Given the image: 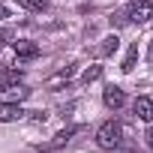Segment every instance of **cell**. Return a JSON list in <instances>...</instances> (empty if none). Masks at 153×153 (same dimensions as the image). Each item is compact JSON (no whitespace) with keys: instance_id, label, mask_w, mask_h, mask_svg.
I'll return each mask as SVG.
<instances>
[{"instance_id":"1","label":"cell","mask_w":153,"mask_h":153,"mask_svg":"<svg viewBox=\"0 0 153 153\" xmlns=\"http://www.w3.org/2000/svg\"><path fill=\"white\" fill-rule=\"evenodd\" d=\"M120 141H123V126H120L117 120H105V123L96 129V144H99V147L114 150V147H120Z\"/></svg>"},{"instance_id":"2","label":"cell","mask_w":153,"mask_h":153,"mask_svg":"<svg viewBox=\"0 0 153 153\" xmlns=\"http://www.w3.org/2000/svg\"><path fill=\"white\" fill-rule=\"evenodd\" d=\"M126 18L135 24H147L153 18V0H132L126 6Z\"/></svg>"},{"instance_id":"3","label":"cell","mask_w":153,"mask_h":153,"mask_svg":"<svg viewBox=\"0 0 153 153\" xmlns=\"http://www.w3.org/2000/svg\"><path fill=\"white\" fill-rule=\"evenodd\" d=\"M27 96H30V90H27L24 84H18V81L0 84V99H3V102H21V99H27Z\"/></svg>"},{"instance_id":"4","label":"cell","mask_w":153,"mask_h":153,"mask_svg":"<svg viewBox=\"0 0 153 153\" xmlns=\"http://www.w3.org/2000/svg\"><path fill=\"white\" fill-rule=\"evenodd\" d=\"M102 102H105L108 108H114V111H117V108H123V105H126V93H123L117 84H108V87L102 90Z\"/></svg>"},{"instance_id":"5","label":"cell","mask_w":153,"mask_h":153,"mask_svg":"<svg viewBox=\"0 0 153 153\" xmlns=\"http://www.w3.org/2000/svg\"><path fill=\"white\" fill-rule=\"evenodd\" d=\"M132 111H135V117H138V120L153 123V99H150V96H138V99L132 102Z\"/></svg>"},{"instance_id":"6","label":"cell","mask_w":153,"mask_h":153,"mask_svg":"<svg viewBox=\"0 0 153 153\" xmlns=\"http://www.w3.org/2000/svg\"><path fill=\"white\" fill-rule=\"evenodd\" d=\"M12 45H15V57H18V60H36V57H39V45L30 42V39H18V42H12Z\"/></svg>"},{"instance_id":"7","label":"cell","mask_w":153,"mask_h":153,"mask_svg":"<svg viewBox=\"0 0 153 153\" xmlns=\"http://www.w3.org/2000/svg\"><path fill=\"white\" fill-rule=\"evenodd\" d=\"M27 111L18 105V102H0V123H12V120H21Z\"/></svg>"},{"instance_id":"8","label":"cell","mask_w":153,"mask_h":153,"mask_svg":"<svg viewBox=\"0 0 153 153\" xmlns=\"http://www.w3.org/2000/svg\"><path fill=\"white\" fill-rule=\"evenodd\" d=\"M117 48H120V39H117V33H111V36H105V39L99 42V48H96V57H111Z\"/></svg>"},{"instance_id":"9","label":"cell","mask_w":153,"mask_h":153,"mask_svg":"<svg viewBox=\"0 0 153 153\" xmlns=\"http://www.w3.org/2000/svg\"><path fill=\"white\" fill-rule=\"evenodd\" d=\"M135 60H138V42H132V45H129V51H126V57H123V66H120V69H123V72H132V69H135Z\"/></svg>"},{"instance_id":"10","label":"cell","mask_w":153,"mask_h":153,"mask_svg":"<svg viewBox=\"0 0 153 153\" xmlns=\"http://www.w3.org/2000/svg\"><path fill=\"white\" fill-rule=\"evenodd\" d=\"M69 78H72V66H66V69H60L54 78H48V87L54 90V87H60V84H69Z\"/></svg>"},{"instance_id":"11","label":"cell","mask_w":153,"mask_h":153,"mask_svg":"<svg viewBox=\"0 0 153 153\" xmlns=\"http://www.w3.org/2000/svg\"><path fill=\"white\" fill-rule=\"evenodd\" d=\"M72 135H75V126H72V129H63V132H57V135L48 141V150H51V147H63V144H66Z\"/></svg>"},{"instance_id":"12","label":"cell","mask_w":153,"mask_h":153,"mask_svg":"<svg viewBox=\"0 0 153 153\" xmlns=\"http://www.w3.org/2000/svg\"><path fill=\"white\" fill-rule=\"evenodd\" d=\"M99 78H102V66H90V69H84V75H81V81H84V84L99 81Z\"/></svg>"},{"instance_id":"13","label":"cell","mask_w":153,"mask_h":153,"mask_svg":"<svg viewBox=\"0 0 153 153\" xmlns=\"http://www.w3.org/2000/svg\"><path fill=\"white\" fill-rule=\"evenodd\" d=\"M18 3H21L24 9H30V12H42V9L48 6V0H18Z\"/></svg>"},{"instance_id":"14","label":"cell","mask_w":153,"mask_h":153,"mask_svg":"<svg viewBox=\"0 0 153 153\" xmlns=\"http://www.w3.org/2000/svg\"><path fill=\"white\" fill-rule=\"evenodd\" d=\"M9 42H15L12 30H6V27H0V45H9Z\"/></svg>"},{"instance_id":"15","label":"cell","mask_w":153,"mask_h":153,"mask_svg":"<svg viewBox=\"0 0 153 153\" xmlns=\"http://www.w3.org/2000/svg\"><path fill=\"white\" fill-rule=\"evenodd\" d=\"M144 141H147V147H150V150H153V126H150V129H147V135H144Z\"/></svg>"},{"instance_id":"16","label":"cell","mask_w":153,"mask_h":153,"mask_svg":"<svg viewBox=\"0 0 153 153\" xmlns=\"http://www.w3.org/2000/svg\"><path fill=\"white\" fill-rule=\"evenodd\" d=\"M0 18H9V9H6L3 3H0Z\"/></svg>"},{"instance_id":"17","label":"cell","mask_w":153,"mask_h":153,"mask_svg":"<svg viewBox=\"0 0 153 153\" xmlns=\"http://www.w3.org/2000/svg\"><path fill=\"white\" fill-rule=\"evenodd\" d=\"M147 60H150V66H153V45H150V51H147Z\"/></svg>"}]
</instances>
